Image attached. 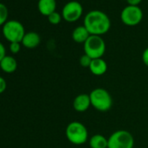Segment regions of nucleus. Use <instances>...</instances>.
Listing matches in <instances>:
<instances>
[{"instance_id": "obj_1", "label": "nucleus", "mask_w": 148, "mask_h": 148, "mask_svg": "<svg viewBox=\"0 0 148 148\" xmlns=\"http://www.w3.org/2000/svg\"><path fill=\"white\" fill-rule=\"evenodd\" d=\"M84 26L91 35L102 36L110 30L111 20L104 12L93 10L86 15L84 18Z\"/></svg>"}, {"instance_id": "obj_2", "label": "nucleus", "mask_w": 148, "mask_h": 148, "mask_svg": "<svg viewBox=\"0 0 148 148\" xmlns=\"http://www.w3.org/2000/svg\"><path fill=\"white\" fill-rule=\"evenodd\" d=\"M65 136L70 143L76 145H83L89 140V134L86 126L79 121H72L67 125Z\"/></svg>"}, {"instance_id": "obj_3", "label": "nucleus", "mask_w": 148, "mask_h": 148, "mask_svg": "<svg viewBox=\"0 0 148 148\" xmlns=\"http://www.w3.org/2000/svg\"><path fill=\"white\" fill-rule=\"evenodd\" d=\"M89 96L92 106L99 112H106L112 106V98L110 92L104 88L93 89Z\"/></svg>"}, {"instance_id": "obj_4", "label": "nucleus", "mask_w": 148, "mask_h": 148, "mask_svg": "<svg viewBox=\"0 0 148 148\" xmlns=\"http://www.w3.org/2000/svg\"><path fill=\"white\" fill-rule=\"evenodd\" d=\"M3 35L10 43H21L25 34L24 25L18 20H9L3 25Z\"/></svg>"}, {"instance_id": "obj_5", "label": "nucleus", "mask_w": 148, "mask_h": 148, "mask_svg": "<svg viewBox=\"0 0 148 148\" xmlns=\"http://www.w3.org/2000/svg\"><path fill=\"white\" fill-rule=\"evenodd\" d=\"M106 43L101 36L91 35L84 44L85 54L92 59L101 58L106 52Z\"/></svg>"}, {"instance_id": "obj_6", "label": "nucleus", "mask_w": 148, "mask_h": 148, "mask_svg": "<svg viewBox=\"0 0 148 148\" xmlns=\"http://www.w3.org/2000/svg\"><path fill=\"white\" fill-rule=\"evenodd\" d=\"M134 138L126 130H118L108 138L107 148H133Z\"/></svg>"}, {"instance_id": "obj_7", "label": "nucleus", "mask_w": 148, "mask_h": 148, "mask_svg": "<svg viewBox=\"0 0 148 148\" xmlns=\"http://www.w3.org/2000/svg\"><path fill=\"white\" fill-rule=\"evenodd\" d=\"M120 19L127 26H136L143 19V12L139 6L126 5L120 13Z\"/></svg>"}, {"instance_id": "obj_8", "label": "nucleus", "mask_w": 148, "mask_h": 148, "mask_svg": "<svg viewBox=\"0 0 148 148\" xmlns=\"http://www.w3.org/2000/svg\"><path fill=\"white\" fill-rule=\"evenodd\" d=\"M83 14V6L78 1H70L62 9V18L69 23L78 21Z\"/></svg>"}, {"instance_id": "obj_9", "label": "nucleus", "mask_w": 148, "mask_h": 148, "mask_svg": "<svg viewBox=\"0 0 148 148\" xmlns=\"http://www.w3.org/2000/svg\"><path fill=\"white\" fill-rule=\"evenodd\" d=\"M72 106L74 110L78 112H85L87 111L92 106L89 94L81 93L76 96L75 99H73Z\"/></svg>"}, {"instance_id": "obj_10", "label": "nucleus", "mask_w": 148, "mask_h": 148, "mask_svg": "<svg viewBox=\"0 0 148 148\" xmlns=\"http://www.w3.org/2000/svg\"><path fill=\"white\" fill-rule=\"evenodd\" d=\"M41 42V38L38 33L35 32H26L21 41L23 46L28 49H34L39 45Z\"/></svg>"}, {"instance_id": "obj_11", "label": "nucleus", "mask_w": 148, "mask_h": 148, "mask_svg": "<svg viewBox=\"0 0 148 148\" xmlns=\"http://www.w3.org/2000/svg\"><path fill=\"white\" fill-rule=\"evenodd\" d=\"M56 8H57L56 0H38V12L45 17H48L51 13L55 12Z\"/></svg>"}, {"instance_id": "obj_12", "label": "nucleus", "mask_w": 148, "mask_h": 148, "mask_svg": "<svg viewBox=\"0 0 148 148\" xmlns=\"http://www.w3.org/2000/svg\"><path fill=\"white\" fill-rule=\"evenodd\" d=\"M89 70L95 76H102L107 71V63L102 58L92 59Z\"/></svg>"}, {"instance_id": "obj_13", "label": "nucleus", "mask_w": 148, "mask_h": 148, "mask_svg": "<svg viewBox=\"0 0 148 148\" xmlns=\"http://www.w3.org/2000/svg\"><path fill=\"white\" fill-rule=\"evenodd\" d=\"M90 36L91 34L89 33V32L84 25L77 26L72 31V33H71V38L73 41L78 44H85Z\"/></svg>"}, {"instance_id": "obj_14", "label": "nucleus", "mask_w": 148, "mask_h": 148, "mask_svg": "<svg viewBox=\"0 0 148 148\" xmlns=\"http://www.w3.org/2000/svg\"><path fill=\"white\" fill-rule=\"evenodd\" d=\"M0 68L6 73H13L18 68L17 60L12 56H5L0 62Z\"/></svg>"}, {"instance_id": "obj_15", "label": "nucleus", "mask_w": 148, "mask_h": 148, "mask_svg": "<svg viewBox=\"0 0 148 148\" xmlns=\"http://www.w3.org/2000/svg\"><path fill=\"white\" fill-rule=\"evenodd\" d=\"M89 145L91 148H107L108 138L102 134H94L89 138Z\"/></svg>"}, {"instance_id": "obj_16", "label": "nucleus", "mask_w": 148, "mask_h": 148, "mask_svg": "<svg viewBox=\"0 0 148 148\" xmlns=\"http://www.w3.org/2000/svg\"><path fill=\"white\" fill-rule=\"evenodd\" d=\"M8 15H9V12H8V9L6 5L0 3V26L4 25L7 22Z\"/></svg>"}, {"instance_id": "obj_17", "label": "nucleus", "mask_w": 148, "mask_h": 148, "mask_svg": "<svg viewBox=\"0 0 148 148\" xmlns=\"http://www.w3.org/2000/svg\"><path fill=\"white\" fill-rule=\"evenodd\" d=\"M47 18H48V21L51 25H58L61 22V20H62L63 18H62V15L61 14H59L58 12H55L51 13V15H49L47 17Z\"/></svg>"}, {"instance_id": "obj_18", "label": "nucleus", "mask_w": 148, "mask_h": 148, "mask_svg": "<svg viewBox=\"0 0 148 148\" xmlns=\"http://www.w3.org/2000/svg\"><path fill=\"white\" fill-rule=\"evenodd\" d=\"M92 58L87 56L86 54H84L80 57L79 58V64L82 67H85V68H89L90 64H91V62H92Z\"/></svg>"}, {"instance_id": "obj_19", "label": "nucleus", "mask_w": 148, "mask_h": 148, "mask_svg": "<svg viewBox=\"0 0 148 148\" xmlns=\"http://www.w3.org/2000/svg\"><path fill=\"white\" fill-rule=\"evenodd\" d=\"M20 49H21V43H11L10 44V51L13 54L18 53Z\"/></svg>"}, {"instance_id": "obj_20", "label": "nucleus", "mask_w": 148, "mask_h": 148, "mask_svg": "<svg viewBox=\"0 0 148 148\" xmlns=\"http://www.w3.org/2000/svg\"><path fill=\"white\" fill-rule=\"evenodd\" d=\"M142 61L144 64L148 67V47L145 48L142 53Z\"/></svg>"}, {"instance_id": "obj_21", "label": "nucleus", "mask_w": 148, "mask_h": 148, "mask_svg": "<svg viewBox=\"0 0 148 148\" xmlns=\"http://www.w3.org/2000/svg\"><path fill=\"white\" fill-rule=\"evenodd\" d=\"M6 86H7L6 81L5 80L4 78L0 77V94L5 92V91L6 90Z\"/></svg>"}, {"instance_id": "obj_22", "label": "nucleus", "mask_w": 148, "mask_h": 148, "mask_svg": "<svg viewBox=\"0 0 148 148\" xmlns=\"http://www.w3.org/2000/svg\"><path fill=\"white\" fill-rule=\"evenodd\" d=\"M6 56V50L5 45L0 42V62L2 61V59Z\"/></svg>"}, {"instance_id": "obj_23", "label": "nucleus", "mask_w": 148, "mask_h": 148, "mask_svg": "<svg viewBox=\"0 0 148 148\" xmlns=\"http://www.w3.org/2000/svg\"><path fill=\"white\" fill-rule=\"evenodd\" d=\"M141 1L142 0H126L128 5H132V6H138Z\"/></svg>"}]
</instances>
